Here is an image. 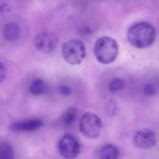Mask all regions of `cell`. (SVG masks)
I'll list each match as a JSON object with an SVG mask.
<instances>
[{
    "instance_id": "1",
    "label": "cell",
    "mask_w": 159,
    "mask_h": 159,
    "mask_svg": "<svg viewBox=\"0 0 159 159\" xmlns=\"http://www.w3.org/2000/svg\"><path fill=\"white\" fill-rule=\"evenodd\" d=\"M156 32L154 27L148 22H140L130 27L127 33L129 43L138 49H144L153 44Z\"/></svg>"
},
{
    "instance_id": "2",
    "label": "cell",
    "mask_w": 159,
    "mask_h": 159,
    "mask_svg": "<svg viewBox=\"0 0 159 159\" xmlns=\"http://www.w3.org/2000/svg\"><path fill=\"white\" fill-rule=\"evenodd\" d=\"M118 43L110 37H101L97 40L94 46V54L101 64L107 65L112 63L118 54Z\"/></svg>"
},
{
    "instance_id": "3",
    "label": "cell",
    "mask_w": 159,
    "mask_h": 159,
    "mask_svg": "<svg viewBox=\"0 0 159 159\" xmlns=\"http://www.w3.org/2000/svg\"><path fill=\"white\" fill-rule=\"evenodd\" d=\"M62 54L67 63L74 66L80 65L86 57V48L81 40L72 39L63 44Z\"/></svg>"
},
{
    "instance_id": "4",
    "label": "cell",
    "mask_w": 159,
    "mask_h": 159,
    "mask_svg": "<svg viewBox=\"0 0 159 159\" xmlns=\"http://www.w3.org/2000/svg\"><path fill=\"white\" fill-rule=\"evenodd\" d=\"M101 129V120L95 113L87 112L82 116L80 129L85 137L91 139L97 138L100 135Z\"/></svg>"
},
{
    "instance_id": "5",
    "label": "cell",
    "mask_w": 159,
    "mask_h": 159,
    "mask_svg": "<svg viewBox=\"0 0 159 159\" xmlns=\"http://www.w3.org/2000/svg\"><path fill=\"white\" fill-rule=\"evenodd\" d=\"M58 150L61 156L66 159H75L80 152V145L73 136H63L58 143Z\"/></svg>"
},
{
    "instance_id": "6",
    "label": "cell",
    "mask_w": 159,
    "mask_h": 159,
    "mask_svg": "<svg viewBox=\"0 0 159 159\" xmlns=\"http://www.w3.org/2000/svg\"><path fill=\"white\" fill-rule=\"evenodd\" d=\"M34 46L36 50L43 54L53 52L58 42L57 36L53 32L43 31L38 34L34 39Z\"/></svg>"
},
{
    "instance_id": "7",
    "label": "cell",
    "mask_w": 159,
    "mask_h": 159,
    "mask_svg": "<svg viewBox=\"0 0 159 159\" xmlns=\"http://www.w3.org/2000/svg\"><path fill=\"white\" fill-rule=\"evenodd\" d=\"M155 132L149 128H143L137 131L133 136L135 147L141 149H148L155 146L156 143Z\"/></svg>"
},
{
    "instance_id": "8",
    "label": "cell",
    "mask_w": 159,
    "mask_h": 159,
    "mask_svg": "<svg viewBox=\"0 0 159 159\" xmlns=\"http://www.w3.org/2000/svg\"><path fill=\"white\" fill-rule=\"evenodd\" d=\"M42 124L40 120H30L13 123L10 125V128L14 132H30L39 129Z\"/></svg>"
},
{
    "instance_id": "9",
    "label": "cell",
    "mask_w": 159,
    "mask_h": 159,
    "mask_svg": "<svg viewBox=\"0 0 159 159\" xmlns=\"http://www.w3.org/2000/svg\"><path fill=\"white\" fill-rule=\"evenodd\" d=\"M20 34L19 26L14 22L8 23L3 29V37L6 40L13 41L18 39Z\"/></svg>"
},
{
    "instance_id": "10",
    "label": "cell",
    "mask_w": 159,
    "mask_h": 159,
    "mask_svg": "<svg viewBox=\"0 0 159 159\" xmlns=\"http://www.w3.org/2000/svg\"><path fill=\"white\" fill-rule=\"evenodd\" d=\"M120 154L119 149L116 146L108 144L101 149L99 159H119Z\"/></svg>"
},
{
    "instance_id": "11",
    "label": "cell",
    "mask_w": 159,
    "mask_h": 159,
    "mask_svg": "<svg viewBox=\"0 0 159 159\" xmlns=\"http://www.w3.org/2000/svg\"><path fill=\"white\" fill-rule=\"evenodd\" d=\"M47 90V86L44 81L39 78L34 79L31 82L29 87L30 93L37 96L42 95Z\"/></svg>"
},
{
    "instance_id": "12",
    "label": "cell",
    "mask_w": 159,
    "mask_h": 159,
    "mask_svg": "<svg viewBox=\"0 0 159 159\" xmlns=\"http://www.w3.org/2000/svg\"><path fill=\"white\" fill-rule=\"evenodd\" d=\"M77 111L74 107L68 109L62 116L61 119V123L64 126L68 127L72 125L77 118Z\"/></svg>"
},
{
    "instance_id": "13",
    "label": "cell",
    "mask_w": 159,
    "mask_h": 159,
    "mask_svg": "<svg viewBox=\"0 0 159 159\" xmlns=\"http://www.w3.org/2000/svg\"><path fill=\"white\" fill-rule=\"evenodd\" d=\"M14 150L10 143L4 142L0 148V159H13Z\"/></svg>"
},
{
    "instance_id": "14",
    "label": "cell",
    "mask_w": 159,
    "mask_h": 159,
    "mask_svg": "<svg viewBox=\"0 0 159 159\" xmlns=\"http://www.w3.org/2000/svg\"><path fill=\"white\" fill-rule=\"evenodd\" d=\"M125 83L121 79L114 78L109 84V89L111 93H116L122 90L124 87Z\"/></svg>"
},
{
    "instance_id": "15",
    "label": "cell",
    "mask_w": 159,
    "mask_h": 159,
    "mask_svg": "<svg viewBox=\"0 0 159 159\" xmlns=\"http://www.w3.org/2000/svg\"><path fill=\"white\" fill-rule=\"evenodd\" d=\"M143 92L146 95L153 96L155 93V88L152 84H147L143 87Z\"/></svg>"
},
{
    "instance_id": "16",
    "label": "cell",
    "mask_w": 159,
    "mask_h": 159,
    "mask_svg": "<svg viewBox=\"0 0 159 159\" xmlns=\"http://www.w3.org/2000/svg\"><path fill=\"white\" fill-rule=\"evenodd\" d=\"M59 92L60 94L68 96L71 94V88L67 85H62L59 87Z\"/></svg>"
},
{
    "instance_id": "17",
    "label": "cell",
    "mask_w": 159,
    "mask_h": 159,
    "mask_svg": "<svg viewBox=\"0 0 159 159\" xmlns=\"http://www.w3.org/2000/svg\"><path fill=\"white\" fill-rule=\"evenodd\" d=\"M6 68L4 65L2 63H1V73H0V79H1V82L2 83L6 79Z\"/></svg>"
}]
</instances>
